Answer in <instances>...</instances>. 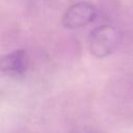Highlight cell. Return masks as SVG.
<instances>
[{
	"label": "cell",
	"instance_id": "obj_2",
	"mask_svg": "<svg viewBox=\"0 0 133 133\" xmlns=\"http://www.w3.org/2000/svg\"><path fill=\"white\" fill-rule=\"evenodd\" d=\"M97 18V8L94 4L86 1H80L72 4L62 16V24L69 29H78L84 27Z\"/></svg>",
	"mask_w": 133,
	"mask_h": 133
},
{
	"label": "cell",
	"instance_id": "obj_1",
	"mask_svg": "<svg viewBox=\"0 0 133 133\" xmlns=\"http://www.w3.org/2000/svg\"><path fill=\"white\" fill-rule=\"evenodd\" d=\"M121 43V33L112 25H101L96 27L88 36V48L90 53L98 58L112 54Z\"/></svg>",
	"mask_w": 133,
	"mask_h": 133
},
{
	"label": "cell",
	"instance_id": "obj_3",
	"mask_svg": "<svg viewBox=\"0 0 133 133\" xmlns=\"http://www.w3.org/2000/svg\"><path fill=\"white\" fill-rule=\"evenodd\" d=\"M29 55L24 49H18L0 56V72L9 76H21L29 66Z\"/></svg>",
	"mask_w": 133,
	"mask_h": 133
}]
</instances>
